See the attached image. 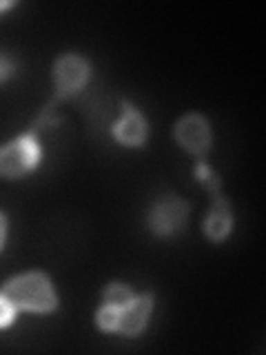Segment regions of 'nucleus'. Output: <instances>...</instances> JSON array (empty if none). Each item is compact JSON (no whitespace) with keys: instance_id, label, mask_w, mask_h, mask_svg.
<instances>
[{"instance_id":"1","label":"nucleus","mask_w":266,"mask_h":355,"mask_svg":"<svg viewBox=\"0 0 266 355\" xmlns=\"http://www.w3.org/2000/svg\"><path fill=\"white\" fill-rule=\"evenodd\" d=\"M16 311H33V313H51L58 306V295L47 273L29 271L11 277L0 288Z\"/></svg>"},{"instance_id":"2","label":"nucleus","mask_w":266,"mask_h":355,"mask_svg":"<svg viewBox=\"0 0 266 355\" xmlns=\"http://www.w3.org/2000/svg\"><path fill=\"white\" fill-rule=\"evenodd\" d=\"M51 111L53 109L44 107L40 118L33 122V127L27 133H22L20 138H14L5 147H0V178H22L40 164L42 151L38 144V131L42 129L44 122H49Z\"/></svg>"},{"instance_id":"3","label":"nucleus","mask_w":266,"mask_h":355,"mask_svg":"<svg viewBox=\"0 0 266 355\" xmlns=\"http://www.w3.org/2000/svg\"><path fill=\"white\" fill-rule=\"evenodd\" d=\"M195 178L209 189L211 202H213V205H211V211H209L206 220H204V233H206L209 240L222 242L231 233V229H233L231 202L220 191V178H218V173L211 169V166L204 160L197 162V166H195Z\"/></svg>"},{"instance_id":"4","label":"nucleus","mask_w":266,"mask_h":355,"mask_svg":"<svg viewBox=\"0 0 266 355\" xmlns=\"http://www.w3.org/2000/svg\"><path fill=\"white\" fill-rule=\"evenodd\" d=\"M91 76V67L78 53H64L53 64V80H55V96L51 103L58 107L62 100L76 96L87 85Z\"/></svg>"},{"instance_id":"5","label":"nucleus","mask_w":266,"mask_h":355,"mask_svg":"<svg viewBox=\"0 0 266 355\" xmlns=\"http://www.w3.org/2000/svg\"><path fill=\"white\" fill-rule=\"evenodd\" d=\"M188 220V205L177 196H164L155 202L147 216L149 229L160 238H169L182 233Z\"/></svg>"},{"instance_id":"6","label":"nucleus","mask_w":266,"mask_h":355,"mask_svg":"<svg viewBox=\"0 0 266 355\" xmlns=\"http://www.w3.org/2000/svg\"><path fill=\"white\" fill-rule=\"evenodd\" d=\"M175 138L188 153L197 155L200 160H204V155L209 153L211 144H213V136H211L209 122L200 114H186L180 122H177Z\"/></svg>"},{"instance_id":"7","label":"nucleus","mask_w":266,"mask_h":355,"mask_svg":"<svg viewBox=\"0 0 266 355\" xmlns=\"http://www.w3.org/2000/svg\"><path fill=\"white\" fill-rule=\"evenodd\" d=\"M153 309V293H144V295H136L127 306H122L118 311V324H116V333L120 336H140L147 327L149 315Z\"/></svg>"},{"instance_id":"8","label":"nucleus","mask_w":266,"mask_h":355,"mask_svg":"<svg viewBox=\"0 0 266 355\" xmlns=\"http://www.w3.org/2000/svg\"><path fill=\"white\" fill-rule=\"evenodd\" d=\"M111 133H114V138L120 144H125V147H142L149 136L147 118H144L131 103H125L122 105V118L114 125Z\"/></svg>"},{"instance_id":"9","label":"nucleus","mask_w":266,"mask_h":355,"mask_svg":"<svg viewBox=\"0 0 266 355\" xmlns=\"http://www.w3.org/2000/svg\"><path fill=\"white\" fill-rule=\"evenodd\" d=\"M133 297H136V295H133L131 288L125 286V284H120V282H111L105 288V304H111V306L122 309V306H127Z\"/></svg>"},{"instance_id":"10","label":"nucleus","mask_w":266,"mask_h":355,"mask_svg":"<svg viewBox=\"0 0 266 355\" xmlns=\"http://www.w3.org/2000/svg\"><path fill=\"white\" fill-rule=\"evenodd\" d=\"M14 318H16V306L11 304L3 293H0V329L9 327L11 322H14Z\"/></svg>"},{"instance_id":"11","label":"nucleus","mask_w":266,"mask_h":355,"mask_svg":"<svg viewBox=\"0 0 266 355\" xmlns=\"http://www.w3.org/2000/svg\"><path fill=\"white\" fill-rule=\"evenodd\" d=\"M11 73H14V62H11L7 55L0 51V83H5Z\"/></svg>"},{"instance_id":"12","label":"nucleus","mask_w":266,"mask_h":355,"mask_svg":"<svg viewBox=\"0 0 266 355\" xmlns=\"http://www.w3.org/2000/svg\"><path fill=\"white\" fill-rule=\"evenodd\" d=\"M5 238H7V218L3 211H0V251L5 247Z\"/></svg>"},{"instance_id":"13","label":"nucleus","mask_w":266,"mask_h":355,"mask_svg":"<svg viewBox=\"0 0 266 355\" xmlns=\"http://www.w3.org/2000/svg\"><path fill=\"white\" fill-rule=\"evenodd\" d=\"M14 7V3H11V0H0V14H5L7 9H11Z\"/></svg>"}]
</instances>
